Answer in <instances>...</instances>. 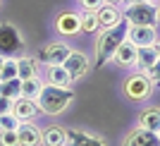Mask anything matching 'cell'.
I'll use <instances>...</instances> for the list:
<instances>
[{
  "label": "cell",
  "mask_w": 160,
  "mask_h": 146,
  "mask_svg": "<svg viewBox=\"0 0 160 146\" xmlns=\"http://www.w3.org/2000/svg\"><path fill=\"white\" fill-rule=\"evenodd\" d=\"M43 84H46V81L41 79V77H33V79L22 81V91H19V96H22V98H29V101H38L41 91H43Z\"/></svg>",
  "instance_id": "21"
},
{
  "label": "cell",
  "mask_w": 160,
  "mask_h": 146,
  "mask_svg": "<svg viewBox=\"0 0 160 146\" xmlns=\"http://www.w3.org/2000/svg\"><path fill=\"white\" fill-rule=\"evenodd\" d=\"M146 74H148V77H151V79L155 81V84H160V60L155 62L153 67H151V70H146Z\"/></svg>",
  "instance_id": "29"
},
{
  "label": "cell",
  "mask_w": 160,
  "mask_h": 146,
  "mask_svg": "<svg viewBox=\"0 0 160 146\" xmlns=\"http://www.w3.org/2000/svg\"><path fill=\"white\" fill-rule=\"evenodd\" d=\"M38 113L58 117V115L67 113L69 106L74 103V91L72 86H53V84H43V91L38 96Z\"/></svg>",
  "instance_id": "1"
},
{
  "label": "cell",
  "mask_w": 160,
  "mask_h": 146,
  "mask_svg": "<svg viewBox=\"0 0 160 146\" xmlns=\"http://www.w3.org/2000/svg\"><path fill=\"white\" fill-rule=\"evenodd\" d=\"M19 146H43V129L33 122H22L17 127Z\"/></svg>",
  "instance_id": "12"
},
{
  "label": "cell",
  "mask_w": 160,
  "mask_h": 146,
  "mask_svg": "<svg viewBox=\"0 0 160 146\" xmlns=\"http://www.w3.org/2000/svg\"><path fill=\"white\" fill-rule=\"evenodd\" d=\"M127 5H134V3H146V0H124Z\"/></svg>",
  "instance_id": "31"
},
{
  "label": "cell",
  "mask_w": 160,
  "mask_h": 146,
  "mask_svg": "<svg viewBox=\"0 0 160 146\" xmlns=\"http://www.w3.org/2000/svg\"><path fill=\"white\" fill-rule=\"evenodd\" d=\"M62 67H65L67 72H69V77L77 81V79H81V77H86V74L91 72V58H88L84 50H74L72 48V53L67 55Z\"/></svg>",
  "instance_id": "7"
},
{
  "label": "cell",
  "mask_w": 160,
  "mask_h": 146,
  "mask_svg": "<svg viewBox=\"0 0 160 146\" xmlns=\"http://www.w3.org/2000/svg\"><path fill=\"white\" fill-rule=\"evenodd\" d=\"M158 14H160V5H158Z\"/></svg>",
  "instance_id": "34"
},
{
  "label": "cell",
  "mask_w": 160,
  "mask_h": 146,
  "mask_svg": "<svg viewBox=\"0 0 160 146\" xmlns=\"http://www.w3.org/2000/svg\"><path fill=\"white\" fill-rule=\"evenodd\" d=\"M67 146H108L103 137L86 129H67Z\"/></svg>",
  "instance_id": "13"
},
{
  "label": "cell",
  "mask_w": 160,
  "mask_h": 146,
  "mask_svg": "<svg viewBox=\"0 0 160 146\" xmlns=\"http://www.w3.org/2000/svg\"><path fill=\"white\" fill-rule=\"evenodd\" d=\"M79 5H81L84 12H98L105 3H103V0H79Z\"/></svg>",
  "instance_id": "27"
},
{
  "label": "cell",
  "mask_w": 160,
  "mask_h": 146,
  "mask_svg": "<svg viewBox=\"0 0 160 146\" xmlns=\"http://www.w3.org/2000/svg\"><path fill=\"white\" fill-rule=\"evenodd\" d=\"M122 17L129 27H158L160 14H158V5L153 0H146V3H134V5L122 7Z\"/></svg>",
  "instance_id": "3"
},
{
  "label": "cell",
  "mask_w": 160,
  "mask_h": 146,
  "mask_svg": "<svg viewBox=\"0 0 160 146\" xmlns=\"http://www.w3.org/2000/svg\"><path fill=\"white\" fill-rule=\"evenodd\" d=\"M136 122H139V127H143V129H148V132L160 134V108L158 106L143 108V110L139 113V117H136Z\"/></svg>",
  "instance_id": "17"
},
{
  "label": "cell",
  "mask_w": 160,
  "mask_h": 146,
  "mask_svg": "<svg viewBox=\"0 0 160 146\" xmlns=\"http://www.w3.org/2000/svg\"><path fill=\"white\" fill-rule=\"evenodd\" d=\"M55 31L60 36H77L81 31V14L72 12V10H65L55 17Z\"/></svg>",
  "instance_id": "8"
},
{
  "label": "cell",
  "mask_w": 160,
  "mask_h": 146,
  "mask_svg": "<svg viewBox=\"0 0 160 146\" xmlns=\"http://www.w3.org/2000/svg\"><path fill=\"white\" fill-rule=\"evenodd\" d=\"M0 146H19L17 129H12V132H0Z\"/></svg>",
  "instance_id": "26"
},
{
  "label": "cell",
  "mask_w": 160,
  "mask_h": 146,
  "mask_svg": "<svg viewBox=\"0 0 160 146\" xmlns=\"http://www.w3.org/2000/svg\"><path fill=\"white\" fill-rule=\"evenodd\" d=\"M12 98H5V96H0V115H5V113H12Z\"/></svg>",
  "instance_id": "28"
},
{
  "label": "cell",
  "mask_w": 160,
  "mask_h": 146,
  "mask_svg": "<svg viewBox=\"0 0 160 146\" xmlns=\"http://www.w3.org/2000/svg\"><path fill=\"white\" fill-rule=\"evenodd\" d=\"M105 5H124V0H103Z\"/></svg>",
  "instance_id": "30"
},
{
  "label": "cell",
  "mask_w": 160,
  "mask_h": 146,
  "mask_svg": "<svg viewBox=\"0 0 160 146\" xmlns=\"http://www.w3.org/2000/svg\"><path fill=\"white\" fill-rule=\"evenodd\" d=\"M19 91H22V79H7V81H0V96L5 98H19Z\"/></svg>",
  "instance_id": "22"
},
{
  "label": "cell",
  "mask_w": 160,
  "mask_h": 146,
  "mask_svg": "<svg viewBox=\"0 0 160 146\" xmlns=\"http://www.w3.org/2000/svg\"><path fill=\"white\" fill-rule=\"evenodd\" d=\"M127 29L129 24L127 22H120L117 27L112 29H103L98 34V39H96L93 48H96V67H103L105 62H110L115 55V50L120 48V43L127 39Z\"/></svg>",
  "instance_id": "2"
},
{
  "label": "cell",
  "mask_w": 160,
  "mask_h": 146,
  "mask_svg": "<svg viewBox=\"0 0 160 146\" xmlns=\"http://www.w3.org/2000/svg\"><path fill=\"white\" fill-rule=\"evenodd\" d=\"M155 48H158V53H160V36H158V43H155Z\"/></svg>",
  "instance_id": "33"
},
{
  "label": "cell",
  "mask_w": 160,
  "mask_h": 146,
  "mask_svg": "<svg viewBox=\"0 0 160 146\" xmlns=\"http://www.w3.org/2000/svg\"><path fill=\"white\" fill-rule=\"evenodd\" d=\"M158 60H160L158 48H155V46H143V48H139V50H136V70L146 72V70H151Z\"/></svg>",
  "instance_id": "19"
},
{
  "label": "cell",
  "mask_w": 160,
  "mask_h": 146,
  "mask_svg": "<svg viewBox=\"0 0 160 146\" xmlns=\"http://www.w3.org/2000/svg\"><path fill=\"white\" fill-rule=\"evenodd\" d=\"M96 17H98L100 29H112V27H117L120 22H124L122 10H120L117 5H103L98 12H96Z\"/></svg>",
  "instance_id": "16"
},
{
  "label": "cell",
  "mask_w": 160,
  "mask_h": 146,
  "mask_svg": "<svg viewBox=\"0 0 160 146\" xmlns=\"http://www.w3.org/2000/svg\"><path fill=\"white\" fill-rule=\"evenodd\" d=\"M127 41H132L136 48L155 46L158 43V27H129L127 29Z\"/></svg>",
  "instance_id": "10"
},
{
  "label": "cell",
  "mask_w": 160,
  "mask_h": 146,
  "mask_svg": "<svg viewBox=\"0 0 160 146\" xmlns=\"http://www.w3.org/2000/svg\"><path fill=\"white\" fill-rule=\"evenodd\" d=\"M136 50H139V48L134 46L132 41H122L120 43V48H117V50H115V55H112V62L117 67H124V70H134V67H136Z\"/></svg>",
  "instance_id": "11"
},
{
  "label": "cell",
  "mask_w": 160,
  "mask_h": 146,
  "mask_svg": "<svg viewBox=\"0 0 160 146\" xmlns=\"http://www.w3.org/2000/svg\"><path fill=\"white\" fill-rule=\"evenodd\" d=\"M69 53H72L69 43H65V41H50V43H46V46L36 53V58H38V62L43 67L46 65H62Z\"/></svg>",
  "instance_id": "5"
},
{
  "label": "cell",
  "mask_w": 160,
  "mask_h": 146,
  "mask_svg": "<svg viewBox=\"0 0 160 146\" xmlns=\"http://www.w3.org/2000/svg\"><path fill=\"white\" fill-rule=\"evenodd\" d=\"M33 77H41V62L36 55H22L17 58V79L27 81Z\"/></svg>",
  "instance_id": "14"
},
{
  "label": "cell",
  "mask_w": 160,
  "mask_h": 146,
  "mask_svg": "<svg viewBox=\"0 0 160 146\" xmlns=\"http://www.w3.org/2000/svg\"><path fill=\"white\" fill-rule=\"evenodd\" d=\"M43 81L46 84H53V86H72L74 79L69 77V72H67L62 65H46V70H43Z\"/></svg>",
  "instance_id": "15"
},
{
  "label": "cell",
  "mask_w": 160,
  "mask_h": 146,
  "mask_svg": "<svg viewBox=\"0 0 160 146\" xmlns=\"http://www.w3.org/2000/svg\"><path fill=\"white\" fill-rule=\"evenodd\" d=\"M2 65H5V55H0V72H2Z\"/></svg>",
  "instance_id": "32"
},
{
  "label": "cell",
  "mask_w": 160,
  "mask_h": 146,
  "mask_svg": "<svg viewBox=\"0 0 160 146\" xmlns=\"http://www.w3.org/2000/svg\"><path fill=\"white\" fill-rule=\"evenodd\" d=\"M19 125H22V120L17 117L14 113H5V115H0V132H12V129H17Z\"/></svg>",
  "instance_id": "24"
},
{
  "label": "cell",
  "mask_w": 160,
  "mask_h": 146,
  "mask_svg": "<svg viewBox=\"0 0 160 146\" xmlns=\"http://www.w3.org/2000/svg\"><path fill=\"white\" fill-rule=\"evenodd\" d=\"M12 113L17 115L22 122H29V120L36 117V113H38V103L19 96V98H14V103H12Z\"/></svg>",
  "instance_id": "18"
},
{
  "label": "cell",
  "mask_w": 160,
  "mask_h": 146,
  "mask_svg": "<svg viewBox=\"0 0 160 146\" xmlns=\"http://www.w3.org/2000/svg\"><path fill=\"white\" fill-rule=\"evenodd\" d=\"M43 146H67V129L60 125H48L43 129Z\"/></svg>",
  "instance_id": "20"
},
{
  "label": "cell",
  "mask_w": 160,
  "mask_h": 146,
  "mask_svg": "<svg viewBox=\"0 0 160 146\" xmlns=\"http://www.w3.org/2000/svg\"><path fill=\"white\" fill-rule=\"evenodd\" d=\"M22 46H24V36L19 34V29L14 24H10V22H2L0 24V55L7 58L10 53H14Z\"/></svg>",
  "instance_id": "6"
},
{
  "label": "cell",
  "mask_w": 160,
  "mask_h": 146,
  "mask_svg": "<svg viewBox=\"0 0 160 146\" xmlns=\"http://www.w3.org/2000/svg\"><path fill=\"white\" fill-rule=\"evenodd\" d=\"M155 91V81L148 77L146 72H134L122 81V96L132 103H143L153 96Z\"/></svg>",
  "instance_id": "4"
},
{
  "label": "cell",
  "mask_w": 160,
  "mask_h": 146,
  "mask_svg": "<svg viewBox=\"0 0 160 146\" xmlns=\"http://www.w3.org/2000/svg\"><path fill=\"white\" fill-rule=\"evenodd\" d=\"M153 3H155V0H153Z\"/></svg>",
  "instance_id": "35"
},
{
  "label": "cell",
  "mask_w": 160,
  "mask_h": 146,
  "mask_svg": "<svg viewBox=\"0 0 160 146\" xmlns=\"http://www.w3.org/2000/svg\"><path fill=\"white\" fill-rule=\"evenodd\" d=\"M122 146H160V134L155 132H148L143 127H134L124 134V139H122Z\"/></svg>",
  "instance_id": "9"
},
{
  "label": "cell",
  "mask_w": 160,
  "mask_h": 146,
  "mask_svg": "<svg viewBox=\"0 0 160 146\" xmlns=\"http://www.w3.org/2000/svg\"><path fill=\"white\" fill-rule=\"evenodd\" d=\"M98 29H100V24H98L96 12H81V31L84 34H96Z\"/></svg>",
  "instance_id": "23"
},
{
  "label": "cell",
  "mask_w": 160,
  "mask_h": 146,
  "mask_svg": "<svg viewBox=\"0 0 160 146\" xmlns=\"http://www.w3.org/2000/svg\"><path fill=\"white\" fill-rule=\"evenodd\" d=\"M17 77V58H5V65H2V72H0V81L14 79Z\"/></svg>",
  "instance_id": "25"
}]
</instances>
